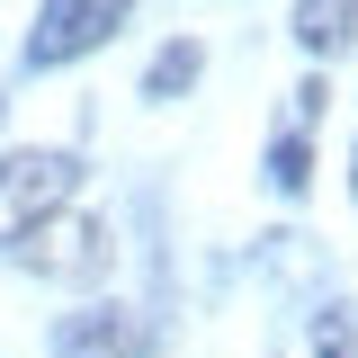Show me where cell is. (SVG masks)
<instances>
[{"instance_id": "cell-1", "label": "cell", "mask_w": 358, "mask_h": 358, "mask_svg": "<svg viewBox=\"0 0 358 358\" xmlns=\"http://www.w3.org/2000/svg\"><path fill=\"white\" fill-rule=\"evenodd\" d=\"M81 197V162L63 143H27V152H0V251H18L45 215H63Z\"/></svg>"}, {"instance_id": "cell-2", "label": "cell", "mask_w": 358, "mask_h": 358, "mask_svg": "<svg viewBox=\"0 0 358 358\" xmlns=\"http://www.w3.org/2000/svg\"><path fill=\"white\" fill-rule=\"evenodd\" d=\"M18 260L36 268V278H54V287H99V278L117 268V233H108V215L63 206V215H45L36 233L18 242Z\"/></svg>"}, {"instance_id": "cell-3", "label": "cell", "mask_w": 358, "mask_h": 358, "mask_svg": "<svg viewBox=\"0 0 358 358\" xmlns=\"http://www.w3.org/2000/svg\"><path fill=\"white\" fill-rule=\"evenodd\" d=\"M134 0H45L36 27H27V72H63V63H81L99 45L126 27Z\"/></svg>"}, {"instance_id": "cell-4", "label": "cell", "mask_w": 358, "mask_h": 358, "mask_svg": "<svg viewBox=\"0 0 358 358\" xmlns=\"http://www.w3.org/2000/svg\"><path fill=\"white\" fill-rule=\"evenodd\" d=\"M54 358H143V313L134 305H81L54 322Z\"/></svg>"}, {"instance_id": "cell-5", "label": "cell", "mask_w": 358, "mask_h": 358, "mask_svg": "<svg viewBox=\"0 0 358 358\" xmlns=\"http://www.w3.org/2000/svg\"><path fill=\"white\" fill-rule=\"evenodd\" d=\"M287 36L305 45V54H350L358 45V0H296V18H287Z\"/></svg>"}, {"instance_id": "cell-6", "label": "cell", "mask_w": 358, "mask_h": 358, "mask_svg": "<svg viewBox=\"0 0 358 358\" xmlns=\"http://www.w3.org/2000/svg\"><path fill=\"white\" fill-rule=\"evenodd\" d=\"M197 72H206V45H197V36H171L152 63H143V99H152V108H171V99L197 90Z\"/></svg>"}, {"instance_id": "cell-7", "label": "cell", "mask_w": 358, "mask_h": 358, "mask_svg": "<svg viewBox=\"0 0 358 358\" xmlns=\"http://www.w3.org/2000/svg\"><path fill=\"white\" fill-rule=\"evenodd\" d=\"M305 350L313 358H358V305H350V296H331V305L305 322Z\"/></svg>"}, {"instance_id": "cell-8", "label": "cell", "mask_w": 358, "mask_h": 358, "mask_svg": "<svg viewBox=\"0 0 358 358\" xmlns=\"http://www.w3.org/2000/svg\"><path fill=\"white\" fill-rule=\"evenodd\" d=\"M305 179H313L305 134H278V143H268V188H278V197H305Z\"/></svg>"}, {"instance_id": "cell-9", "label": "cell", "mask_w": 358, "mask_h": 358, "mask_svg": "<svg viewBox=\"0 0 358 358\" xmlns=\"http://www.w3.org/2000/svg\"><path fill=\"white\" fill-rule=\"evenodd\" d=\"M322 108H331V90H322V72H313V81H296V126H305V117H322ZM287 126V134H296Z\"/></svg>"}, {"instance_id": "cell-10", "label": "cell", "mask_w": 358, "mask_h": 358, "mask_svg": "<svg viewBox=\"0 0 358 358\" xmlns=\"http://www.w3.org/2000/svg\"><path fill=\"white\" fill-rule=\"evenodd\" d=\"M350 197H358V152H350Z\"/></svg>"}, {"instance_id": "cell-11", "label": "cell", "mask_w": 358, "mask_h": 358, "mask_svg": "<svg viewBox=\"0 0 358 358\" xmlns=\"http://www.w3.org/2000/svg\"><path fill=\"white\" fill-rule=\"evenodd\" d=\"M0 117H9V99H0Z\"/></svg>"}]
</instances>
